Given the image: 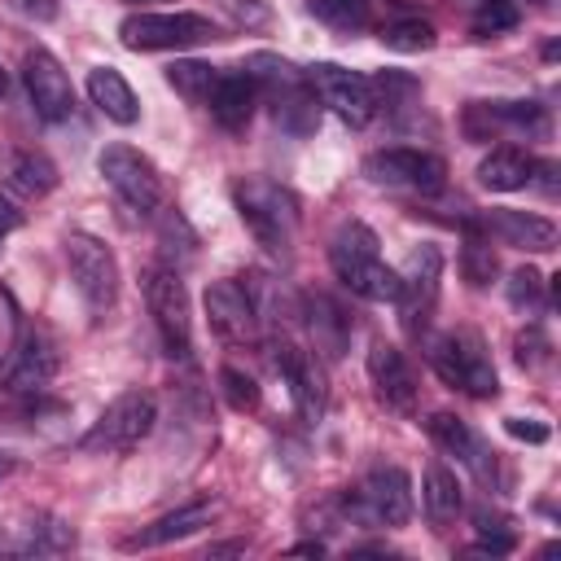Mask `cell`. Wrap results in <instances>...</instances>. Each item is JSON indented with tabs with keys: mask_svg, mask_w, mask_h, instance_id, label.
Returning a JSON list of instances; mask_svg holds the SVG:
<instances>
[{
	"mask_svg": "<svg viewBox=\"0 0 561 561\" xmlns=\"http://www.w3.org/2000/svg\"><path fill=\"white\" fill-rule=\"evenodd\" d=\"M118 39L131 53H180L219 39V31L202 13H127L118 22Z\"/></svg>",
	"mask_w": 561,
	"mask_h": 561,
	"instance_id": "5",
	"label": "cell"
},
{
	"mask_svg": "<svg viewBox=\"0 0 561 561\" xmlns=\"http://www.w3.org/2000/svg\"><path fill=\"white\" fill-rule=\"evenodd\" d=\"M22 224V215H18V206L13 202H0V245H4V237L13 232Z\"/></svg>",
	"mask_w": 561,
	"mask_h": 561,
	"instance_id": "44",
	"label": "cell"
},
{
	"mask_svg": "<svg viewBox=\"0 0 561 561\" xmlns=\"http://www.w3.org/2000/svg\"><path fill=\"white\" fill-rule=\"evenodd\" d=\"M368 381H373L377 399L390 412H399V416L416 412V373H412L408 355L394 342H373V351H368Z\"/></svg>",
	"mask_w": 561,
	"mask_h": 561,
	"instance_id": "16",
	"label": "cell"
},
{
	"mask_svg": "<svg viewBox=\"0 0 561 561\" xmlns=\"http://www.w3.org/2000/svg\"><path fill=\"white\" fill-rule=\"evenodd\" d=\"M219 394L228 399V408L232 412H254L259 408V381L250 377V373H241V368H232V364H224L219 368Z\"/></svg>",
	"mask_w": 561,
	"mask_h": 561,
	"instance_id": "37",
	"label": "cell"
},
{
	"mask_svg": "<svg viewBox=\"0 0 561 561\" xmlns=\"http://www.w3.org/2000/svg\"><path fill=\"white\" fill-rule=\"evenodd\" d=\"M4 92H9V75L0 70V96H4Z\"/></svg>",
	"mask_w": 561,
	"mask_h": 561,
	"instance_id": "47",
	"label": "cell"
},
{
	"mask_svg": "<svg viewBox=\"0 0 561 561\" xmlns=\"http://www.w3.org/2000/svg\"><path fill=\"white\" fill-rule=\"evenodd\" d=\"M22 88H26L35 114H39L44 123H61V118H70V110H75V88H70L61 61H57L53 53L31 48V53L22 57Z\"/></svg>",
	"mask_w": 561,
	"mask_h": 561,
	"instance_id": "15",
	"label": "cell"
},
{
	"mask_svg": "<svg viewBox=\"0 0 561 561\" xmlns=\"http://www.w3.org/2000/svg\"><path fill=\"white\" fill-rule=\"evenodd\" d=\"M254 105H259V88H254V79L245 70L219 75L215 88H210V96H206V110H210V118L224 131H241L254 118Z\"/></svg>",
	"mask_w": 561,
	"mask_h": 561,
	"instance_id": "21",
	"label": "cell"
},
{
	"mask_svg": "<svg viewBox=\"0 0 561 561\" xmlns=\"http://www.w3.org/2000/svg\"><path fill=\"white\" fill-rule=\"evenodd\" d=\"M0 188L9 202H39L57 188V167L39 149H13L0 158Z\"/></svg>",
	"mask_w": 561,
	"mask_h": 561,
	"instance_id": "19",
	"label": "cell"
},
{
	"mask_svg": "<svg viewBox=\"0 0 561 561\" xmlns=\"http://www.w3.org/2000/svg\"><path fill=\"white\" fill-rule=\"evenodd\" d=\"M219 9H224L237 26H263V22L272 18L267 0H219Z\"/></svg>",
	"mask_w": 561,
	"mask_h": 561,
	"instance_id": "40",
	"label": "cell"
},
{
	"mask_svg": "<svg viewBox=\"0 0 561 561\" xmlns=\"http://www.w3.org/2000/svg\"><path fill=\"white\" fill-rule=\"evenodd\" d=\"M302 75H307L316 101L329 105L346 127H368V123L377 118V101H373L368 75L346 70V66H337V61H316V66H307Z\"/></svg>",
	"mask_w": 561,
	"mask_h": 561,
	"instance_id": "11",
	"label": "cell"
},
{
	"mask_svg": "<svg viewBox=\"0 0 561 561\" xmlns=\"http://www.w3.org/2000/svg\"><path fill=\"white\" fill-rule=\"evenodd\" d=\"M425 359L451 390H465L469 399H495L500 394V377H495L491 351L473 329H447V333L430 337L425 342Z\"/></svg>",
	"mask_w": 561,
	"mask_h": 561,
	"instance_id": "3",
	"label": "cell"
},
{
	"mask_svg": "<svg viewBox=\"0 0 561 561\" xmlns=\"http://www.w3.org/2000/svg\"><path fill=\"white\" fill-rule=\"evenodd\" d=\"M364 175L381 188H408V193H438L447 184V162L425 149H377L364 158Z\"/></svg>",
	"mask_w": 561,
	"mask_h": 561,
	"instance_id": "12",
	"label": "cell"
},
{
	"mask_svg": "<svg viewBox=\"0 0 561 561\" xmlns=\"http://www.w3.org/2000/svg\"><path fill=\"white\" fill-rule=\"evenodd\" d=\"M96 167H101L105 184L118 193V202H123L127 210H136V215H145V219L162 210V202H167L162 175H158V167H153L140 149H131V145L114 140V145H105V149H101Z\"/></svg>",
	"mask_w": 561,
	"mask_h": 561,
	"instance_id": "7",
	"label": "cell"
},
{
	"mask_svg": "<svg viewBox=\"0 0 561 561\" xmlns=\"http://www.w3.org/2000/svg\"><path fill=\"white\" fill-rule=\"evenodd\" d=\"M0 473H9V460H0Z\"/></svg>",
	"mask_w": 561,
	"mask_h": 561,
	"instance_id": "48",
	"label": "cell"
},
{
	"mask_svg": "<svg viewBox=\"0 0 561 561\" xmlns=\"http://www.w3.org/2000/svg\"><path fill=\"white\" fill-rule=\"evenodd\" d=\"M425 430H430V438L447 451V456H456L465 469H473L482 482L491 478V469H495V460H491V451H486V443L460 421V416H451V412H434L430 421H425Z\"/></svg>",
	"mask_w": 561,
	"mask_h": 561,
	"instance_id": "20",
	"label": "cell"
},
{
	"mask_svg": "<svg viewBox=\"0 0 561 561\" xmlns=\"http://www.w3.org/2000/svg\"><path fill=\"white\" fill-rule=\"evenodd\" d=\"M22 13H31V18H53L57 13V4L53 0H13Z\"/></svg>",
	"mask_w": 561,
	"mask_h": 561,
	"instance_id": "45",
	"label": "cell"
},
{
	"mask_svg": "<svg viewBox=\"0 0 561 561\" xmlns=\"http://www.w3.org/2000/svg\"><path fill=\"white\" fill-rule=\"evenodd\" d=\"M368 4L373 0H307L311 18H320L333 31H364L368 26Z\"/></svg>",
	"mask_w": 561,
	"mask_h": 561,
	"instance_id": "33",
	"label": "cell"
},
{
	"mask_svg": "<svg viewBox=\"0 0 561 561\" xmlns=\"http://www.w3.org/2000/svg\"><path fill=\"white\" fill-rule=\"evenodd\" d=\"M373 83V101H377V114L381 110H403V105H412L416 101V92H421V83L412 79V75H399V70H381V75H373L368 79Z\"/></svg>",
	"mask_w": 561,
	"mask_h": 561,
	"instance_id": "34",
	"label": "cell"
},
{
	"mask_svg": "<svg viewBox=\"0 0 561 561\" xmlns=\"http://www.w3.org/2000/svg\"><path fill=\"white\" fill-rule=\"evenodd\" d=\"M215 79H219V70L206 66V61H171V66H167V83H171L184 101H193V105H206Z\"/></svg>",
	"mask_w": 561,
	"mask_h": 561,
	"instance_id": "31",
	"label": "cell"
},
{
	"mask_svg": "<svg viewBox=\"0 0 561 561\" xmlns=\"http://www.w3.org/2000/svg\"><path fill=\"white\" fill-rule=\"evenodd\" d=\"M500 263H495V250L486 241V232L478 228V219H465V245H460V276L473 285V289H486L495 280Z\"/></svg>",
	"mask_w": 561,
	"mask_h": 561,
	"instance_id": "28",
	"label": "cell"
},
{
	"mask_svg": "<svg viewBox=\"0 0 561 561\" xmlns=\"http://www.w3.org/2000/svg\"><path fill=\"white\" fill-rule=\"evenodd\" d=\"M57 364H61V355H57L53 333L31 324V329H22V337L13 342L9 359L0 364V390H9V394H44L53 386V377H57Z\"/></svg>",
	"mask_w": 561,
	"mask_h": 561,
	"instance_id": "13",
	"label": "cell"
},
{
	"mask_svg": "<svg viewBox=\"0 0 561 561\" xmlns=\"http://www.w3.org/2000/svg\"><path fill=\"white\" fill-rule=\"evenodd\" d=\"M272 114H276V123H280L289 136H311V131L320 127V101H316L311 83H302V88L276 96V101H272Z\"/></svg>",
	"mask_w": 561,
	"mask_h": 561,
	"instance_id": "29",
	"label": "cell"
},
{
	"mask_svg": "<svg viewBox=\"0 0 561 561\" xmlns=\"http://www.w3.org/2000/svg\"><path fill=\"white\" fill-rule=\"evenodd\" d=\"M478 228L513 250H526V254L557 250V224L535 210H486V215H478Z\"/></svg>",
	"mask_w": 561,
	"mask_h": 561,
	"instance_id": "18",
	"label": "cell"
},
{
	"mask_svg": "<svg viewBox=\"0 0 561 561\" xmlns=\"http://www.w3.org/2000/svg\"><path fill=\"white\" fill-rule=\"evenodd\" d=\"M530 184H535L543 197H557V162H535V167H530Z\"/></svg>",
	"mask_w": 561,
	"mask_h": 561,
	"instance_id": "43",
	"label": "cell"
},
{
	"mask_svg": "<svg viewBox=\"0 0 561 561\" xmlns=\"http://www.w3.org/2000/svg\"><path fill=\"white\" fill-rule=\"evenodd\" d=\"M438 280H443V250L416 245L399 267V294H394L399 324L408 337H421L430 329L434 307H438Z\"/></svg>",
	"mask_w": 561,
	"mask_h": 561,
	"instance_id": "10",
	"label": "cell"
},
{
	"mask_svg": "<svg viewBox=\"0 0 561 561\" xmlns=\"http://www.w3.org/2000/svg\"><path fill=\"white\" fill-rule=\"evenodd\" d=\"M202 302H206L210 333H215L219 342L241 346V342H254V337H259V311H254V302H250L241 276L210 280L206 294H202Z\"/></svg>",
	"mask_w": 561,
	"mask_h": 561,
	"instance_id": "14",
	"label": "cell"
},
{
	"mask_svg": "<svg viewBox=\"0 0 561 561\" xmlns=\"http://www.w3.org/2000/svg\"><path fill=\"white\" fill-rule=\"evenodd\" d=\"M66 267H70V280H75V289H79V298L88 302L92 316L114 311V302H118V259L101 237L70 232L66 237Z\"/></svg>",
	"mask_w": 561,
	"mask_h": 561,
	"instance_id": "9",
	"label": "cell"
},
{
	"mask_svg": "<svg viewBox=\"0 0 561 561\" xmlns=\"http://www.w3.org/2000/svg\"><path fill=\"white\" fill-rule=\"evenodd\" d=\"M535 4H548V0H535Z\"/></svg>",
	"mask_w": 561,
	"mask_h": 561,
	"instance_id": "49",
	"label": "cell"
},
{
	"mask_svg": "<svg viewBox=\"0 0 561 561\" xmlns=\"http://www.w3.org/2000/svg\"><path fill=\"white\" fill-rule=\"evenodd\" d=\"M289 552H298V557H320V552H324V543H320V539H302V543H294Z\"/></svg>",
	"mask_w": 561,
	"mask_h": 561,
	"instance_id": "46",
	"label": "cell"
},
{
	"mask_svg": "<svg viewBox=\"0 0 561 561\" xmlns=\"http://www.w3.org/2000/svg\"><path fill=\"white\" fill-rule=\"evenodd\" d=\"M473 552H491V557H504V552H513V535L508 530H478V543H473Z\"/></svg>",
	"mask_w": 561,
	"mask_h": 561,
	"instance_id": "42",
	"label": "cell"
},
{
	"mask_svg": "<svg viewBox=\"0 0 561 561\" xmlns=\"http://www.w3.org/2000/svg\"><path fill=\"white\" fill-rule=\"evenodd\" d=\"M381 44L394 53H425L434 48V26L425 18H394L381 26Z\"/></svg>",
	"mask_w": 561,
	"mask_h": 561,
	"instance_id": "32",
	"label": "cell"
},
{
	"mask_svg": "<svg viewBox=\"0 0 561 561\" xmlns=\"http://www.w3.org/2000/svg\"><path fill=\"white\" fill-rule=\"evenodd\" d=\"M75 543V530L70 526H61V522H53V517H39V522H31V526H22V552H66Z\"/></svg>",
	"mask_w": 561,
	"mask_h": 561,
	"instance_id": "36",
	"label": "cell"
},
{
	"mask_svg": "<svg viewBox=\"0 0 561 561\" xmlns=\"http://www.w3.org/2000/svg\"><path fill=\"white\" fill-rule=\"evenodd\" d=\"M158 245H162L167 267H175V272L197 259V237H193L188 219L180 210H167V206L158 210Z\"/></svg>",
	"mask_w": 561,
	"mask_h": 561,
	"instance_id": "30",
	"label": "cell"
},
{
	"mask_svg": "<svg viewBox=\"0 0 561 561\" xmlns=\"http://www.w3.org/2000/svg\"><path fill=\"white\" fill-rule=\"evenodd\" d=\"M241 70L254 79L259 92H267V101H276V96H285V92H294V88L307 83V75L289 57H280V53H250Z\"/></svg>",
	"mask_w": 561,
	"mask_h": 561,
	"instance_id": "27",
	"label": "cell"
},
{
	"mask_svg": "<svg viewBox=\"0 0 561 561\" xmlns=\"http://www.w3.org/2000/svg\"><path fill=\"white\" fill-rule=\"evenodd\" d=\"M329 267H333V276L351 294H359L368 302H394V294H399V272L390 263H381L377 232L368 224H359V219H351V224H342L333 232V241H329Z\"/></svg>",
	"mask_w": 561,
	"mask_h": 561,
	"instance_id": "2",
	"label": "cell"
},
{
	"mask_svg": "<svg viewBox=\"0 0 561 561\" xmlns=\"http://www.w3.org/2000/svg\"><path fill=\"white\" fill-rule=\"evenodd\" d=\"M276 373L285 377V386H289V399H294L298 416L320 421V412H324V373H320L316 355H311V351H302L298 342L280 337V342H276Z\"/></svg>",
	"mask_w": 561,
	"mask_h": 561,
	"instance_id": "17",
	"label": "cell"
},
{
	"mask_svg": "<svg viewBox=\"0 0 561 561\" xmlns=\"http://www.w3.org/2000/svg\"><path fill=\"white\" fill-rule=\"evenodd\" d=\"M232 202H237V215L250 228V237L267 254L285 259L289 245H294V237H298V219H302L298 197L285 184L267 180V175H245V180L232 184Z\"/></svg>",
	"mask_w": 561,
	"mask_h": 561,
	"instance_id": "1",
	"label": "cell"
},
{
	"mask_svg": "<svg viewBox=\"0 0 561 561\" xmlns=\"http://www.w3.org/2000/svg\"><path fill=\"white\" fill-rule=\"evenodd\" d=\"M548 355H552V342L543 337V329H535V324H530V329H522V333L513 337V359H517L522 368H530V373H535V368H543V364H548Z\"/></svg>",
	"mask_w": 561,
	"mask_h": 561,
	"instance_id": "39",
	"label": "cell"
},
{
	"mask_svg": "<svg viewBox=\"0 0 561 561\" xmlns=\"http://www.w3.org/2000/svg\"><path fill=\"white\" fill-rule=\"evenodd\" d=\"M421 508L434 526H447L465 513V491H460V478L456 469H447L443 460H430L425 473H421Z\"/></svg>",
	"mask_w": 561,
	"mask_h": 561,
	"instance_id": "24",
	"label": "cell"
},
{
	"mask_svg": "<svg viewBox=\"0 0 561 561\" xmlns=\"http://www.w3.org/2000/svg\"><path fill=\"white\" fill-rule=\"evenodd\" d=\"M508 302L517 311H526V316H543V307H548V280L535 267H517L508 276Z\"/></svg>",
	"mask_w": 561,
	"mask_h": 561,
	"instance_id": "35",
	"label": "cell"
},
{
	"mask_svg": "<svg viewBox=\"0 0 561 561\" xmlns=\"http://www.w3.org/2000/svg\"><path fill=\"white\" fill-rule=\"evenodd\" d=\"M153 421H158L153 394L149 390H123L118 399L105 403V412L92 421V430L79 438V447L83 451H110V456L114 451H131V447H140L149 438Z\"/></svg>",
	"mask_w": 561,
	"mask_h": 561,
	"instance_id": "8",
	"label": "cell"
},
{
	"mask_svg": "<svg viewBox=\"0 0 561 561\" xmlns=\"http://www.w3.org/2000/svg\"><path fill=\"white\" fill-rule=\"evenodd\" d=\"M145 302L153 316V329L162 337V351L171 359H188L193 355V311H188V289L180 280L175 267L158 263L145 272Z\"/></svg>",
	"mask_w": 561,
	"mask_h": 561,
	"instance_id": "6",
	"label": "cell"
},
{
	"mask_svg": "<svg viewBox=\"0 0 561 561\" xmlns=\"http://www.w3.org/2000/svg\"><path fill=\"white\" fill-rule=\"evenodd\" d=\"M504 430H508L513 438H522V443H548V425H539V421H530V416H508Z\"/></svg>",
	"mask_w": 561,
	"mask_h": 561,
	"instance_id": "41",
	"label": "cell"
},
{
	"mask_svg": "<svg viewBox=\"0 0 561 561\" xmlns=\"http://www.w3.org/2000/svg\"><path fill=\"white\" fill-rule=\"evenodd\" d=\"M131 4H136V0H131Z\"/></svg>",
	"mask_w": 561,
	"mask_h": 561,
	"instance_id": "50",
	"label": "cell"
},
{
	"mask_svg": "<svg viewBox=\"0 0 561 561\" xmlns=\"http://www.w3.org/2000/svg\"><path fill=\"white\" fill-rule=\"evenodd\" d=\"M530 167H535V158H530L526 149L500 145V149H491V153L478 162V184L491 188V193H517V188L530 184Z\"/></svg>",
	"mask_w": 561,
	"mask_h": 561,
	"instance_id": "25",
	"label": "cell"
},
{
	"mask_svg": "<svg viewBox=\"0 0 561 561\" xmlns=\"http://www.w3.org/2000/svg\"><path fill=\"white\" fill-rule=\"evenodd\" d=\"M88 101H92L110 123H118V127H131V123L140 118V101H136L131 83H127L114 66L88 70Z\"/></svg>",
	"mask_w": 561,
	"mask_h": 561,
	"instance_id": "23",
	"label": "cell"
},
{
	"mask_svg": "<svg viewBox=\"0 0 561 561\" xmlns=\"http://www.w3.org/2000/svg\"><path fill=\"white\" fill-rule=\"evenodd\" d=\"M351 526H403L412 517V478L399 465H377L355 491L337 495Z\"/></svg>",
	"mask_w": 561,
	"mask_h": 561,
	"instance_id": "4",
	"label": "cell"
},
{
	"mask_svg": "<svg viewBox=\"0 0 561 561\" xmlns=\"http://www.w3.org/2000/svg\"><path fill=\"white\" fill-rule=\"evenodd\" d=\"M517 22H522L517 0H478L473 9V35H500V31H513Z\"/></svg>",
	"mask_w": 561,
	"mask_h": 561,
	"instance_id": "38",
	"label": "cell"
},
{
	"mask_svg": "<svg viewBox=\"0 0 561 561\" xmlns=\"http://www.w3.org/2000/svg\"><path fill=\"white\" fill-rule=\"evenodd\" d=\"M215 513H219L215 500H188V504H180L175 513H162L153 526H145V530H140L136 539H127V543H131V548H162V543L188 539V535H197L202 526H210Z\"/></svg>",
	"mask_w": 561,
	"mask_h": 561,
	"instance_id": "22",
	"label": "cell"
},
{
	"mask_svg": "<svg viewBox=\"0 0 561 561\" xmlns=\"http://www.w3.org/2000/svg\"><path fill=\"white\" fill-rule=\"evenodd\" d=\"M302 316H307V329H311V337H316V346H320V355H329V359H337L342 351H346V333H351V316L329 298V294H311L307 302H302Z\"/></svg>",
	"mask_w": 561,
	"mask_h": 561,
	"instance_id": "26",
	"label": "cell"
}]
</instances>
